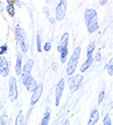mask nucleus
<instances>
[{
	"mask_svg": "<svg viewBox=\"0 0 113 125\" xmlns=\"http://www.w3.org/2000/svg\"><path fill=\"white\" fill-rule=\"evenodd\" d=\"M85 23L87 26V31L89 33H94L99 28L98 25V16L95 9H86L84 13Z\"/></svg>",
	"mask_w": 113,
	"mask_h": 125,
	"instance_id": "nucleus-1",
	"label": "nucleus"
},
{
	"mask_svg": "<svg viewBox=\"0 0 113 125\" xmlns=\"http://www.w3.org/2000/svg\"><path fill=\"white\" fill-rule=\"evenodd\" d=\"M15 37H16V41L20 44V48L22 52L23 53H27L28 50H29V41H28L27 38V33L20 26H17L15 28Z\"/></svg>",
	"mask_w": 113,
	"mask_h": 125,
	"instance_id": "nucleus-2",
	"label": "nucleus"
},
{
	"mask_svg": "<svg viewBox=\"0 0 113 125\" xmlns=\"http://www.w3.org/2000/svg\"><path fill=\"white\" fill-rule=\"evenodd\" d=\"M80 55H81V46H77L74 49V51H73L72 55L70 56L69 61H68V66H67V70H66L68 75H71L74 73L79 59H80Z\"/></svg>",
	"mask_w": 113,
	"mask_h": 125,
	"instance_id": "nucleus-3",
	"label": "nucleus"
},
{
	"mask_svg": "<svg viewBox=\"0 0 113 125\" xmlns=\"http://www.w3.org/2000/svg\"><path fill=\"white\" fill-rule=\"evenodd\" d=\"M18 91H17V81L16 78L11 77L9 80V99L10 101H15L17 99Z\"/></svg>",
	"mask_w": 113,
	"mask_h": 125,
	"instance_id": "nucleus-4",
	"label": "nucleus"
},
{
	"mask_svg": "<svg viewBox=\"0 0 113 125\" xmlns=\"http://www.w3.org/2000/svg\"><path fill=\"white\" fill-rule=\"evenodd\" d=\"M67 4L68 2L66 0H62L59 1V3L57 4L56 7V10H55V21H62L65 19V15H66V12H67Z\"/></svg>",
	"mask_w": 113,
	"mask_h": 125,
	"instance_id": "nucleus-5",
	"label": "nucleus"
},
{
	"mask_svg": "<svg viewBox=\"0 0 113 125\" xmlns=\"http://www.w3.org/2000/svg\"><path fill=\"white\" fill-rule=\"evenodd\" d=\"M64 88H65V79H60V81L58 82V84L56 86V90H55V106L56 107L59 106Z\"/></svg>",
	"mask_w": 113,
	"mask_h": 125,
	"instance_id": "nucleus-6",
	"label": "nucleus"
},
{
	"mask_svg": "<svg viewBox=\"0 0 113 125\" xmlns=\"http://www.w3.org/2000/svg\"><path fill=\"white\" fill-rule=\"evenodd\" d=\"M10 73V66L4 56H0V74L3 78H7Z\"/></svg>",
	"mask_w": 113,
	"mask_h": 125,
	"instance_id": "nucleus-7",
	"label": "nucleus"
},
{
	"mask_svg": "<svg viewBox=\"0 0 113 125\" xmlns=\"http://www.w3.org/2000/svg\"><path fill=\"white\" fill-rule=\"evenodd\" d=\"M82 81H83V75L82 74H77L75 77H73L71 79V82H70V87H69L70 92L71 93L77 92V91L79 90V87H80Z\"/></svg>",
	"mask_w": 113,
	"mask_h": 125,
	"instance_id": "nucleus-8",
	"label": "nucleus"
},
{
	"mask_svg": "<svg viewBox=\"0 0 113 125\" xmlns=\"http://www.w3.org/2000/svg\"><path fill=\"white\" fill-rule=\"evenodd\" d=\"M42 92H43V85H42V83H40V84H38V86L36 87V90L32 92V96H31V99H30V105L31 106L36 105L37 101L40 99Z\"/></svg>",
	"mask_w": 113,
	"mask_h": 125,
	"instance_id": "nucleus-9",
	"label": "nucleus"
},
{
	"mask_svg": "<svg viewBox=\"0 0 113 125\" xmlns=\"http://www.w3.org/2000/svg\"><path fill=\"white\" fill-rule=\"evenodd\" d=\"M68 43H69V33L65 32L64 35L62 36V38H60L59 44L57 45V51L60 53L62 50H65V49H68Z\"/></svg>",
	"mask_w": 113,
	"mask_h": 125,
	"instance_id": "nucleus-10",
	"label": "nucleus"
},
{
	"mask_svg": "<svg viewBox=\"0 0 113 125\" xmlns=\"http://www.w3.org/2000/svg\"><path fill=\"white\" fill-rule=\"evenodd\" d=\"M99 120V112L97 109H93L89 114V120L87 122V125H95Z\"/></svg>",
	"mask_w": 113,
	"mask_h": 125,
	"instance_id": "nucleus-11",
	"label": "nucleus"
},
{
	"mask_svg": "<svg viewBox=\"0 0 113 125\" xmlns=\"http://www.w3.org/2000/svg\"><path fill=\"white\" fill-rule=\"evenodd\" d=\"M22 69H23L22 55H21V54H17L16 64H15V73H16V75H21V74H22Z\"/></svg>",
	"mask_w": 113,
	"mask_h": 125,
	"instance_id": "nucleus-12",
	"label": "nucleus"
},
{
	"mask_svg": "<svg viewBox=\"0 0 113 125\" xmlns=\"http://www.w3.org/2000/svg\"><path fill=\"white\" fill-rule=\"evenodd\" d=\"M93 62H94V56H89V57H87V59H86V61L84 62L82 65H81V68H80L81 72H85L86 70H87L89 67H91L92 65H93Z\"/></svg>",
	"mask_w": 113,
	"mask_h": 125,
	"instance_id": "nucleus-13",
	"label": "nucleus"
},
{
	"mask_svg": "<svg viewBox=\"0 0 113 125\" xmlns=\"http://www.w3.org/2000/svg\"><path fill=\"white\" fill-rule=\"evenodd\" d=\"M33 68V59H28L27 62H25L24 67L22 69V72H27V73H30L31 70Z\"/></svg>",
	"mask_w": 113,
	"mask_h": 125,
	"instance_id": "nucleus-14",
	"label": "nucleus"
},
{
	"mask_svg": "<svg viewBox=\"0 0 113 125\" xmlns=\"http://www.w3.org/2000/svg\"><path fill=\"white\" fill-rule=\"evenodd\" d=\"M37 86H38V83H37V81L32 78V79H31L30 81L27 83V85H26V90H27L28 92H31V93H32L33 91L36 90Z\"/></svg>",
	"mask_w": 113,
	"mask_h": 125,
	"instance_id": "nucleus-15",
	"label": "nucleus"
},
{
	"mask_svg": "<svg viewBox=\"0 0 113 125\" xmlns=\"http://www.w3.org/2000/svg\"><path fill=\"white\" fill-rule=\"evenodd\" d=\"M50 120H51V110H50V108H48L45 113H44V116H43V119H42L40 125H49Z\"/></svg>",
	"mask_w": 113,
	"mask_h": 125,
	"instance_id": "nucleus-16",
	"label": "nucleus"
},
{
	"mask_svg": "<svg viewBox=\"0 0 113 125\" xmlns=\"http://www.w3.org/2000/svg\"><path fill=\"white\" fill-rule=\"evenodd\" d=\"M4 9L7 10V12L9 13L10 16H14V14H15V9H14V7H13V2H12V1L8 0V1H7V7L4 8Z\"/></svg>",
	"mask_w": 113,
	"mask_h": 125,
	"instance_id": "nucleus-17",
	"label": "nucleus"
},
{
	"mask_svg": "<svg viewBox=\"0 0 113 125\" xmlns=\"http://www.w3.org/2000/svg\"><path fill=\"white\" fill-rule=\"evenodd\" d=\"M21 79H22V83L26 86V85H27V83L29 82L31 79H32V77H31V73L22 72V74H21Z\"/></svg>",
	"mask_w": 113,
	"mask_h": 125,
	"instance_id": "nucleus-18",
	"label": "nucleus"
},
{
	"mask_svg": "<svg viewBox=\"0 0 113 125\" xmlns=\"http://www.w3.org/2000/svg\"><path fill=\"white\" fill-rule=\"evenodd\" d=\"M14 125H24V115H23L22 111H20V112H18L16 119H15Z\"/></svg>",
	"mask_w": 113,
	"mask_h": 125,
	"instance_id": "nucleus-19",
	"label": "nucleus"
},
{
	"mask_svg": "<svg viewBox=\"0 0 113 125\" xmlns=\"http://www.w3.org/2000/svg\"><path fill=\"white\" fill-rule=\"evenodd\" d=\"M95 46H96V44H95L94 41H92V42L88 44V46H87V57L93 56V52H94V50H95Z\"/></svg>",
	"mask_w": 113,
	"mask_h": 125,
	"instance_id": "nucleus-20",
	"label": "nucleus"
},
{
	"mask_svg": "<svg viewBox=\"0 0 113 125\" xmlns=\"http://www.w3.org/2000/svg\"><path fill=\"white\" fill-rule=\"evenodd\" d=\"M67 56H68V49H65L60 52V62H65L67 61Z\"/></svg>",
	"mask_w": 113,
	"mask_h": 125,
	"instance_id": "nucleus-21",
	"label": "nucleus"
},
{
	"mask_svg": "<svg viewBox=\"0 0 113 125\" xmlns=\"http://www.w3.org/2000/svg\"><path fill=\"white\" fill-rule=\"evenodd\" d=\"M37 50L38 52H42V41H41V36L37 35Z\"/></svg>",
	"mask_w": 113,
	"mask_h": 125,
	"instance_id": "nucleus-22",
	"label": "nucleus"
},
{
	"mask_svg": "<svg viewBox=\"0 0 113 125\" xmlns=\"http://www.w3.org/2000/svg\"><path fill=\"white\" fill-rule=\"evenodd\" d=\"M107 70H108V73H109L110 75H113V62H112V59L109 62H108L107 65Z\"/></svg>",
	"mask_w": 113,
	"mask_h": 125,
	"instance_id": "nucleus-23",
	"label": "nucleus"
},
{
	"mask_svg": "<svg viewBox=\"0 0 113 125\" xmlns=\"http://www.w3.org/2000/svg\"><path fill=\"white\" fill-rule=\"evenodd\" d=\"M103 125H112V120H111V116H110L109 113L106 114V116H104V119H103Z\"/></svg>",
	"mask_w": 113,
	"mask_h": 125,
	"instance_id": "nucleus-24",
	"label": "nucleus"
},
{
	"mask_svg": "<svg viewBox=\"0 0 113 125\" xmlns=\"http://www.w3.org/2000/svg\"><path fill=\"white\" fill-rule=\"evenodd\" d=\"M8 124V115L7 114H2L0 116V125H7Z\"/></svg>",
	"mask_w": 113,
	"mask_h": 125,
	"instance_id": "nucleus-25",
	"label": "nucleus"
},
{
	"mask_svg": "<svg viewBox=\"0 0 113 125\" xmlns=\"http://www.w3.org/2000/svg\"><path fill=\"white\" fill-rule=\"evenodd\" d=\"M8 52V44L7 43H4V44H2V45H0V54H6Z\"/></svg>",
	"mask_w": 113,
	"mask_h": 125,
	"instance_id": "nucleus-26",
	"label": "nucleus"
},
{
	"mask_svg": "<svg viewBox=\"0 0 113 125\" xmlns=\"http://www.w3.org/2000/svg\"><path fill=\"white\" fill-rule=\"evenodd\" d=\"M51 49H52L51 42H45L44 43V45H43V51L44 52H50L51 51Z\"/></svg>",
	"mask_w": 113,
	"mask_h": 125,
	"instance_id": "nucleus-27",
	"label": "nucleus"
},
{
	"mask_svg": "<svg viewBox=\"0 0 113 125\" xmlns=\"http://www.w3.org/2000/svg\"><path fill=\"white\" fill-rule=\"evenodd\" d=\"M103 99H104V90H102V91H100V93H99V97H98V104L99 105H101Z\"/></svg>",
	"mask_w": 113,
	"mask_h": 125,
	"instance_id": "nucleus-28",
	"label": "nucleus"
},
{
	"mask_svg": "<svg viewBox=\"0 0 113 125\" xmlns=\"http://www.w3.org/2000/svg\"><path fill=\"white\" fill-rule=\"evenodd\" d=\"M95 59L97 62H100L101 61V52L99 51V52H97L96 53V55H95Z\"/></svg>",
	"mask_w": 113,
	"mask_h": 125,
	"instance_id": "nucleus-29",
	"label": "nucleus"
},
{
	"mask_svg": "<svg viewBox=\"0 0 113 125\" xmlns=\"http://www.w3.org/2000/svg\"><path fill=\"white\" fill-rule=\"evenodd\" d=\"M51 68L53 69V71H57V62H53L51 65Z\"/></svg>",
	"mask_w": 113,
	"mask_h": 125,
	"instance_id": "nucleus-30",
	"label": "nucleus"
},
{
	"mask_svg": "<svg viewBox=\"0 0 113 125\" xmlns=\"http://www.w3.org/2000/svg\"><path fill=\"white\" fill-rule=\"evenodd\" d=\"M13 4H15V6H17L18 8H22V2L18 1V0H15L14 2H13Z\"/></svg>",
	"mask_w": 113,
	"mask_h": 125,
	"instance_id": "nucleus-31",
	"label": "nucleus"
},
{
	"mask_svg": "<svg viewBox=\"0 0 113 125\" xmlns=\"http://www.w3.org/2000/svg\"><path fill=\"white\" fill-rule=\"evenodd\" d=\"M43 12L45 13L46 16H48V17H49V16H51V15H50V13H49V9H48L46 7H45V8H43Z\"/></svg>",
	"mask_w": 113,
	"mask_h": 125,
	"instance_id": "nucleus-32",
	"label": "nucleus"
},
{
	"mask_svg": "<svg viewBox=\"0 0 113 125\" xmlns=\"http://www.w3.org/2000/svg\"><path fill=\"white\" fill-rule=\"evenodd\" d=\"M48 20H49V22H51V23H52V24H54V23H55V20L53 19V17H51V16H49V17H48Z\"/></svg>",
	"mask_w": 113,
	"mask_h": 125,
	"instance_id": "nucleus-33",
	"label": "nucleus"
},
{
	"mask_svg": "<svg viewBox=\"0 0 113 125\" xmlns=\"http://www.w3.org/2000/svg\"><path fill=\"white\" fill-rule=\"evenodd\" d=\"M60 125H70V123H69V121H68V120H65V121L62 122Z\"/></svg>",
	"mask_w": 113,
	"mask_h": 125,
	"instance_id": "nucleus-34",
	"label": "nucleus"
},
{
	"mask_svg": "<svg viewBox=\"0 0 113 125\" xmlns=\"http://www.w3.org/2000/svg\"><path fill=\"white\" fill-rule=\"evenodd\" d=\"M4 10V7H3V3H2V1H0V12L3 11Z\"/></svg>",
	"mask_w": 113,
	"mask_h": 125,
	"instance_id": "nucleus-35",
	"label": "nucleus"
},
{
	"mask_svg": "<svg viewBox=\"0 0 113 125\" xmlns=\"http://www.w3.org/2000/svg\"><path fill=\"white\" fill-rule=\"evenodd\" d=\"M99 3H100L101 6H104V4L107 3V0H100V1H99Z\"/></svg>",
	"mask_w": 113,
	"mask_h": 125,
	"instance_id": "nucleus-36",
	"label": "nucleus"
}]
</instances>
